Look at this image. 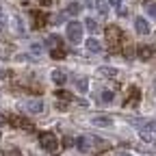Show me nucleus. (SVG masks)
I'll return each mask as SVG.
<instances>
[{
	"label": "nucleus",
	"mask_w": 156,
	"mask_h": 156,
	"mask_svg": "<svg viewBox=\"0 0 156 156\" xmlns=\"http://www.w3.org/2000/svg\"><path fill=\"white\" fill-rule=\"evenodd\" d=\"M2 124H7V117H5L2 113H0V126H2Z\"/></svg>",
	"instance_id": "obj_28"
},
{
	"label": "nucleus",
	"mask_w": 156,
	"mask_h": 156,
	"mask_svg": "<svg viewBox=\"0 0 156 156\" xmlns=\"http://www.w3.org/2000/svg\"><path fill=\"white\" fill-rule=\"evenodd\" d=\"M20 108L30 115H41L46 111V104H44V100H24V102H20Z\"/></svg>",
	"instance_id": "obj_2"
},
{
	"label": "nucleus",
	"mask_w": 156,
	"mask_h": 156,
	"mask_svg": "<svg viewBox=\"0 0 156 156\" xmlns=\"http://www.w3.org/2000/svg\"><path fill=\"white\" fill-rule=\"evenodd\" d=\"M30 50H33L35 54H41V52H44V48L39 46V44H30Z\"/></svg>",
	"instance_id": "obj_25"
},
{
	"label": "nucleus",
	"mask_w": 156,
	"mask_h": 156,
	"mask_svg": "<svg viewBox=\"0 0 156 156\" xmlns=\"http://www.w3.org/2000/svg\"><path fill=\"white\" fill-rule=\"evenodd\" d=\"M2 156H22V152H20L17 147H5L2 150Z\"/></svg>",
	"instance_id": "obj_18"
},
{
	"label": "nucleus",
	"mask_w": 156,
	"mask_h": 156,
	"mask_svg": "<svg viewBox=\"0 0 156 156\" xmlns=\"http://www.w3.org/2000/svg\"><path fill=\"white\" fill-rule=\"evenodd\" d=\"M46 24V15L41 11H33V28H44Z\"/></svg>",
	"instance_id": "obj_10"
},
{
	"label": "nucleus",
	"mask_w": 156,
	"mask_h": 156,
	"mask_svg": "<svg viewBox=\"0 0 156 156\" xmlns=\"http://www.w3.org/2000/svg\"><path fill=\"white\" fill-rule=\"evenodd\" d=\"M130 93H132V104H136V102H139V89L130 87Z\"/></svg>",
	"instance_id": "obj_23"
},
{
	"label": "nucleus",
	"mask_w": 156,
	"mask_h": 156,
	"mask_svg": "<svg viewBox=\"0 0 156 156\" xmlns=\"http://www.w3.org/2000/svg\"><path fill=\"white\" fill-rule=\"evenodd\" d=\"M106 41H108L113 48L122 46V41H124V35H122L119 26H106Z\"/></svg>",
	"instance_id": "obj_4"
},
{
	"label": "nucleus",
	"mask_w": 156,
	"mask_h": 156,
	"mask_svg": "<svg viewBox=\"0 0 156 156\" xmlns=\"http://www.w3.org/2000/svg\"><path fill=\"white\" fill-rule=\"evenodd\" d=\"M85 28H87L89 33H93V35H95V33H98V28H100V24H98L93 17H87V20H85Z\"/></svg>",
	"instance_id": "obj_14"
},
{
	"label": "nucleus",
	"mask_w": 156,
	"mask_h": 156,
	"mask_svg": "<svg viewBox=\"0 0 156 156\" xmlns=\"http://www.w3.org/2000/svg\"><path fill=\"white\" fill-rule=\"evenodd\" d=\"M113 124V119H111V117L108 115H98V117H93V126H111Z\"/></svg>",
	"instance_id": "obj_12"
},
{
	"label": "nucleus",
	"mask_w": 156,
	"mask_h": 156,
	"mask_svg": "<svg viewBox=\"0 0 156 156\" xmlns=\"http://www.w3.org/2000/svg\"><path fill=\"white\" fill-rule=\"evenodd\" d=\"M39 2H41L44 7H50V5H52V0H39Z\"/></svg>",
	"instance_id": "obj_27"
},
{
	"label": "nucleus",
	"mask_w": 156,
	"mask_h": 156,
	"mask_svg": "<svg viewBox=\"0 0 156 156\" xmlns=\"http://www.w3.org/2000/svg\"><path fill=\"white\" fill-rule=\"evenodd\" d=\"M95 9H98V13H100V15H108V2H106V0H95Z\"/></svg>",
	"instance_id": "obj_13"
},
{
	"label": "nucleus",
	"mask_w": 156,
	"mask_h": 156,
	"mask_svg": "<svg viewBox=\"0 0 156 156\" xmlns=\"http://www.w3.org/2000/svg\"><path fill=\"white\" fill-rule=\"evenodd\" d=\"M65 147H69V145H74V139H72V136H63V141H61Z\"/></svg>",
	"instance_id": "obj_26"
},
{
	"label": "nucleus",
	"mask_w": 156,
	"mask_h": 156,
	"mask_svg": "<svg viewBox=\"0 0 156 156\" xmlns=\"http://www.w3.org/2000/svg\"><path fill=\"white\" fill-rule=\"evenodd\" d=\"M50 56H52V58H63V56H65V50H63V48H52V50H50Z\"/></svg>",
	"instance_id": "obj_20"
},
{
	"label": "nucleus",
	"mask_w": 156,
	"mask_h": 156,
	"mask_svg": "<svg viewBox=\"0 0 156 156\" xmlns=\"http://www.w3.org/2000/svg\"><path fill=\"white\" fill-rule=\"evenodd\" d=\"M134 28H136L139 35H150L152 33V26H150V22H147L145 17H136L134 20Z\"/></svg>",
	"instance_id": "obj_7"
},
{
	"label": "nucleus",
	"mask_w": 156,
	"mask_h": 156,
	"mask_svg": "<svg viewBox=\"0 0 156 156\" xmlns=\"http://www.w3.org/2000/svg\"><path fill=\"white\" fill-rule=\"evenodd\" d=\"M39 143H41V147L46 152H56L58 150V139H56L52 132H44L41 136H39Z\"/></svg>",
	"instance_id": "obj_3"
},
{
	"label": "nucleus",
	"mask_w": 156,
	"mask_h": 156,
	"mask_svg": "<svg viewBox=\"0 0 156 156\" xmlns=\"http://www.w3.org/2000/svg\"><path fill=\"white\" fill-rule=\"evenodd\" d=\"M83 33H85V24H80V22H69L67 24V39L72 44H80Z\"/></svg>",
	"instance_id": "obj_1"
},
{
	"label": "nucleus",
	"mask_w": 156,
	"mask_h": 156,
	"mask_svg": "<svg viewBox=\"0 0 156 156\" xmlns=\"http://www.w3.org/2000/svg\"><path fill=\"white\" fill-rule=\"evenodd\" d=\"M52 80L56 83V85H65V80H67V74L65 72H61V69H52Z\"/></svg>",
	"instance_id": "obj_11"
},
{
	"label": "nucleus",
	"mask_w": 156,
	"mask_h": 156,
	"mask_svg": "<svg viewBox=\"0 0 156 156\" xmlns=\"http://www.w3.org/2000/svg\"><path fill=\"white\" fill-rule=\"evenodd\" d=\"M54 95L58 98V100H63V102H67V100H72V93H69V91H61V89H58V91H56Z\"/></svg>",
	"instance_id": "obj_21"
},
{
	"label": "nucleus",
	"mask_w": 156,
	"mask_h": 156,
	"mask_svg": "<svg viewBox=\"0 0 156 156\" xmlns=\"http://www.w3.org/2000/svg\"><path fill=\"white\" fill-rule=\"evenodd\" d=\"M87 50H89V52H95V54H100V52L104 50V46L98 41L95 37H91V39H87Z\"/></svg>",
	"instance_id": "obj_9"
},
{
	"label": "nucleus",
	"mask_w": 156,
	"mask_h": 156,
	"mask_svg": "<svg viewBox=\"0 0 156 156\" xmlns=\"http://www.w3.org/2000/svg\"><path fill=\"white\" fill-rule=\"evenodd\" d=\"M74 147L78 152H89L91 150V143H89L87 136H78V139H74Z\"/></svg>",
	"instance_id": "obj_8"
},
{
	"label": "nucleus",
	"mask_w": 156,
	"mask_h": 156,
	"mask_svg": "<svg viewBox=\"0 0 156 156\" xmlns=\"http://www.w3.org/2000/svg\"><path fill=\"white\" fill-rule=\"evenodd\" d=\"M113 98H115V95H113V91H104V93H102V102H106V104H108V102H113Z\"/></svg>",
	"instance_id": "obj_22"
},
{
	"label": "nucleus",
	"mask_w": 156,
	"mask_h": 156,
	"mask_svg": "<svg viewBox=\"0 0 156 156\" xmlns=\"http://www.w3.org/2000/svg\"><path fill=\"white\" fill-rule=\"evenodd\" d=\"M122 156H130V154H122Z\"/></svg>",
	"instance_id": "obj_30"
},
{
	"label": "nucleus",
	"mask_w": 156,
	"mask_h": 156,
	"mask_svg": "<svg viewBox=\"0 0 156 156\" xmlns=\"http://www.w3.org/2000/svg\"><path fill=\"white\" fill-rule=\"evenodd\" d=\"M154 54H156L154 46H139L136 48V58H139V61H150Z\"/></svg>",
	"instance_id": "obj_6"
},
{
	"label": "nucleus",
	"mask_w": 156,
	"mask_h": 156,
	"mask_svg": "<svg viewBox=\"0 0 156 156\" xmlns=\"http://www.w3.org/2000/svg\"><path fill=\"white\" fill-rule=\"evenodd\" d=\"M9 124L15 126V128H22V130H26V132H33V130H35V126L26 119V117H22V115H13V117H9Z\"/></svg>",
	"instance_id": "obj_5"
},
{
	"label": "nucleus",
	"mask_w": 156,
	"mask_h": 156,
	"mask_svg": "<svg viewBox=\"0 0 156 156\" xmlns=\"http://www.w3.org/2000/svg\"><path fill=\"white\" fill-rule=\"evenodd\" d=\"M80 11H83V5H80V2H72V5L67 7V11H65V13H67V15H78Z\"/></svg>",
	"instance_id": "obj_15"
},
{
	"label": "nucleus",
	"mask_w": 156,
	"mask_h": 156,
	"mask_svg": "<svg viewBox=\"0 0 156 156\" xmlns=\"http://www.w3.org/2000/svg\"><path fill=\"white\" fill-rule=\"evenodd\" d=\"M0 24H5V15H2V9H0Z\"/></svg>",
	"instance_id": "obj_29"
},
{
	"label": "nucleus",
	"mask_w": 156,
	"mask_h": 156,
	"mask_svg": "<svg viewBox=\"0 0 156 156\" xmlns=\"http://www.w3.org/2000/svg\"><path fill=\"white\" fill-rule=\"evenodd\" d=\"M108 7H113V9L119 11L122 9V0H108Z\"/></svg>",
	"instance_id": "obj_24"
},
{
	"label": "nucleus",
	"mask_w": 156,
	"mask_h": 156,
	"mask_svg": "<svg viewBox=\"0 0 156 156\" xmlns=\"http://www.w3.org/2000/svg\"><path fill=\"white\" fill-rule=\"evenodd\" d=\"M76 89L80 93H85L89 89V80H87V78H78V80H76Z\"/></svg>",
	"instance_id": "obj_16"
},
{
	"label": "nucleus",
	"mask_w": 156,
	"mask_h": 156,
	"mask_svg": "<svg viewBox=\"0 0 156 156\" xmlns=\"http://www.w3.org/2000/svg\"><path fill=\"white\" fill-rule=\"evenodd\" d=\"M98 72H100L102 76H108V78H115L117 74H119V72H117L115 67H100V69H98Z\"/></svg>",
	"instance_id": "obj_17"
},
{
	"label": "nucleus",
	"mask_w": 156,
	"mask_h": 156,
	"mask_svg": "<svg viewBox=\"0 0 156 156\" xmlns=\"http://www.w3.org/2000/svg\"><path fill=\"white\" fill-rule=\"evenodd\" d=\"M145 11H147V15H150L152 20H156V2H147V5H145Z\"/></svg>",
	"instance_id": "obj_19"
}]
</instances>
